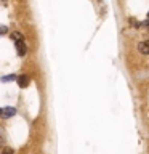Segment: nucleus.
Segmentation results:
<instances>
[{
  "mask_svg": "<svg viewBox=\"0 0 149 154\" xmlns=\"http://www.w3.org/2000/svg\"><path fill=\"white\" fill-rule=\"evenodd\" d=\"M16 51H18V55H19V56H24V55H26L27 48H26V43H24V40L16 42Z\"/></svg>",
  "mask_w": 149,
  "mask_h": 154,
  "instance_id": "f257e3e1",
  "label": "nucleus"
},
{
  "mask_svg": "<svg viewBox=\"0 0 149 154\" xmlns=\"http://www.w3.org/2000/svg\"><path fill=\"white\" fill-rule=\"evenodd\" d=\"M0 114H2V109H0Z\"/></svg>",
  "mask_w": 149,
  "mask_h": 154,
  "instance_id": "1a4fd4ad",
  "label": "nucleus"
},
{
  "mask_svg": "<svg viewBox=\"0 0 149 154\" xmlns=\"http://www.w3.org/2000/svg\"><path fill=\"white\" fill-rule=\"evenodd\" d=\"M11 38L14 42H19V40H23V34H19V32H13L11 34Z\"/></svg>",
  "mask_w": 149,
  "mask_h": 154,
  "instance_id": "39448f33",
  "label": "nucleus"
},
{
  "mask_svg": "<svg viewBox=\"0 0 149 154\" xmlns=\"http://www.w3.org/2000/svg\"><path fill=\"white\" fill-rule=\"evenodd\" d=\"M18 79V84H19V87H27L29 85V77L26 75V74H23V75H19V77H16Z\"/></svg>",
  "mask_w": 149,
  "mask_h": 154,
  "instance_id": "20e7f679",
  "label": "nucleus"
},
{
  "mask_svg": "<svg viewBox=\"0 0 149 154\" xmlns=\"http://www.w3.org/2000/svg\"><path fill=\"white\" fill-rule=\"evenodd\" d=\"M138 51L143 55H149V42H139L138 43Z\"/></svg>",
  "mask_w": 149,
  "mask_h": 154,
  "instance_id": "7ed1b4c3",
  "label": "nucleus"
},
{
  "mask_svg": "<svg viewBox=\"0 0 149 154\" xmlns=\"http://www.w3.org/2000/svg\"><path fill=\"white\" fill-rule=\"evenodd\" d=\"M11 80H16V75L10 74V75H5V77H2V82H11Z\"/></svg>",
  "mask_w": 149,
  "mask_h": 154,
  "instance_id": "423d86ee",
  "label": "nucleus"
},
{
  "mask_svg": "<svg viewBox=\"0 0 149 154\" xmlns=\"http://www.w3.org/2000/svg\"><path fill=\"white\" fill-rule=\"evenodd\" d=\"M2 32H7V26H3V27H0V34Z\"/></svg>",
  "mask_w": 149,
  "mask_h": 154,
  "instance_id": "6e6552de",
  "label": "nucleus"
},
{
  "mask_svg": "<svg viewBox=\"0 0 149 154\" xmlns=\"http://www.w3.org/2000/svg\"><path fill=\"white\" fill-rule=\"evenodd\" d=\"M16 114V109L14 108H11V106H10V108H3L2 109V117H5V119H8V117H11V116H14Z\"/></svg>",
  "mask_w": 149,
  "mask_h": 154,
  "instance_id": "f03ea898",
  "label": "nucleus"
},
{
  "mask_svg": "<svg viewBox=\"0 0 149 154\" xmlns=\"http://www.w3.org/2000/svg\"><path fill=\"white\" fill-rule=\"evenodd\" d=\"M3 154H13V149L11 148H5L3 149Z\"/></svg>",
  "mask_w": 149,
  "mask_h": 154,
  "instance_id": "0eeeda50",
  "label": "nucleus"
}]
</instances>
